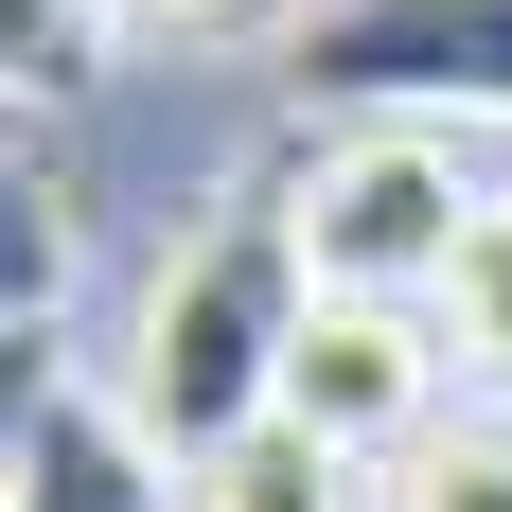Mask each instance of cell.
<instances>
[{"label":"cell","instance_id":"10","mask_svg":"<svg viewBox=\"0 0 512 512\" xmlns=\"http://www.w3.org/2000/svg\"><path fill=\"white\" fill-rule=\"evenodd\" d=\"M124 18H177V36H230V18H265V0H124Z\"/></svg>","mask_w":512,"mask_h":512},{"label":"cell","instance_id":"8","mask_svg":"<svg viewBox=\"0 0 512 512\" xmlns=\"http://www.w3.org/2000/svg\"><path fill=\"white\" fill-rule=\"evenodd\" d=\"M407 512H512V442H495V424L424 442V460H407Z\"/></svg>","mask_w":512,"mask_h":512},{"label":"cell","instance_id":"4","mask_svg":"<svg viewBox=\"0 0 512 512\" xmlns=\"http://www.w3.org/2000/svg\"><path fill=\"white\" fill-rule=\"evenodd\" d=\"M442 318L424 301H318L301 318V371H283V424H318L336 460H424L442 442Z\"/></svg>","mask_w":512,"mask_h":512},{"label":"cell","instance_id":"2","mask_svg":"<svg viewBox=\"0 0 512 512\" xmlns=\"http://www.w3.org/2000/svg\"><path fill=\"white\" fill-rule=\"evenodd\" d=\"M283 212H301L318 301H424V318H442V283H460V248H477L495 195L460 177L442 124H354V142H318V177Z\"/></svg>","mask_w":512,"mask_h":512},{"label":"cell","instance_id":"6","mask_svg":"<svg viewBox=\"0 0 512 512\" xmlns=\"http://www.w3.org/2000/svg\"><path fill=\"white\" fill-rule=\"evenodd\" d=\"M354 477H371V460H336L318 424H248L230 460H195V512H371Z\"/></svg>","mask_w":512,"mask_h":512},{"label":"cell","instance_id":"1","mask_svg":"<svg viewBox=\"0 0 512 512\" xmlns=\"http://www.w3.org/2000/svg\"><path fill=\"white\" fill-rule=\"evenodd\" d=\"M301 318H318L301 212H283V195H230L195 248L142 283V336H124V424H142L177 477H195V460H230L248 424H283Z\"/></svg>","mask_w":512,"mask_h":512},{"label":"cell","instance_id":"7","mask_svg":"<svg viewBox=\"0 0 512 512\" xmlns=\"http://www.w3.org/2000/svg\"><path fill=\"white\" fill-rule=\"evenodd\" d=\"M442 354H460L477 389H512V195L477 212V248H460V283H442Z\"/></svg>","mask_w":512,"mask_h":512},{"label":"cell","instance_id":"3","mask_svg":"<svg viewBox=\"0 0 512 512\" xmlns=\"http://www.w3.org/2000/svg\"><path fill=\"white\" fill-rule=\"evenodd\" d=\"M283 71L354 124H512V0H318Z\"/></svg>","mask_w":512,"mask_h":512},{"label":"cell","instance_id":"5","mask_svg":"<svg viewBox=\"0 0 512 512\" xmlns=\"http://www.w3.org/2000/svg\"><path fill=\"white\" fill-rule=\"evenodd\" d=\"M0 512H195V477L159 460L106 389H18V442H0Z\"/></svg>","mask_w":512,"mask_h":512},{"label":"cell","instance_id":"9","mask_svg":"<svg viewBox=\"0 0 512 512\" xmlns=\"http://www.w3.org/2000/svg\"><path fill=\"white\" fill-rule=\"evenodd\" d=\"M0 53L18 89H89V0H0Z\"/></svg>","mask_w":512,"mask_h":512}]
</instances>
